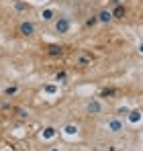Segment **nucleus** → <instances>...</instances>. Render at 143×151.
Segmentation results:
<instances>
[{
    "label": "nucleus",
    "mask_w": 143,
    "mask_h": 151,
    "mask_svg": "<svg viewBox=\"0 0 143 151\" xmlns=\"http://www.w3.org/2000/svg\"><path fill=\"white\" fill-rule=\"evenodd\" d=\"M127 114H129V108H127V106H121V108H117V114H115V116H119V119H127Z\"/></svg>",
    "instance_id": "obj_16"
},
{
    "label": "nucleus",
    "mask_w": 143,
    "mask_h": 151,
    "mask_svg": "<svg viewBox=\"0 0 143 151\" xmlns=\"http://www.w3.org/2000/svg\"><path fill=\"white\" fill-rule=\"evenodd\" d=\"M14 112L19 119H29V110H25V108H14Z\"/></svg>",
    "instance_id": "obj_17"
},
{
    "label": "nucleus",
    "mask_w": 143,
    "mask_h": 151,
    "mask_svg": "<svg viewBox=\"0 0 143 151\" xmlns=\"http://www.w3.org/2000/svg\"><path fill=\"white\" fill-rule=\"evenodd\" d=\"M19 90H21V88H19L17 84H12V86H4V88H2V96H4V98H14V96L19 94Z\"/></svg>",
    "instance_id": "obj_10"
},
{
    "label": "nucleus",
    "mask_w": 143,
    "mask_h": 151,
    "mask_svg": "<svg viewBox=\"0 0 143 151\" xmlns=\"http://www.w3.org/2000/svg\"><path fill=\"white\" fill-rule=\"evenodd\" d=\"M139 116H141V110H129V114H127V119H129L131 123H137Z\"/></svg>",
    "instance_id": "obj_15"
},
{
    "label": "nucleus",
    "mask_w": 143,
    "mask_h": 151,
    "mask_svg": "<svg viewBox=\"0 0 143 151\" xmlns=\"http://www.w3.org/2000/svg\"><path fill=\"white\" fill-rule=\"evenodd\" d=\"M45 53H47L49 57H61V55H64V47L57 45V43H51V45L45 47Z\"/></svg>",
    "instance_id": "obj_8"
},
{
    "label": "nucleus",
    "mask_w": 143,
    "mask_h": 151,
    "mask_svg": "<svg viewBox=\"0 0 143 151\" xmlns=\"http://www.w3.org/2000/svg\"><path fill=\"white\" fill-rule=\"evenodd\" d=\"M84 108H86V112H88V114H94V116L104 112V104L98 100V98H88L86 104H84Z\"/></svg>",
    "instance_id": "obj_2"
},
{
    "label": "nucleus",
    "mask_w": 143,
    "mask_h": 151,
    "mask_svg": "<svg viewBox=\"0 0 143 151\" xmlns=\"http://www.w3.org/2000/svg\"><path fill=\"white\" fill-rule=\"evenodd\" d=\"M55 82H57V84H68V72H66V70L57 72V74H55Z\"/></svg>",
    "instance_id": "obj_13"
},
{
    "label": "nucleus",
    "mask_w": 143,
    "mask_h": 151,
    "mask_svg": "<svg viewBox=\"0 0 143 151\" xmlns=\"http://www.w3.org/2000/svg\"><path fill=\"white\" fill-rule=\"evenodd\" d=\"M51 25H53V31L57 35H68L72 29V21H70V17H66V14H57Z\"/></svg>",
    "instance_id": "obj_1"
},
{
    "label": "nucleus",
    "mask_w": 143,
    "mask_h": 151,
    "mask_svg": "<svg viewBox=\"0 0 143 151\" xmlns=\"http://www.w3.org/2000/svg\"><path fill=\"white\" fill-rule=\"evenodd\" d=\"M106 151H117V145H115V143H110V145H108V149Z\"/></svg>",
    "instance_id": "obj_19"
},
{
    "label": "nucleus",
    "mask_w": 143,
    "mask_h": 151,
    "mask_svg": "<svg viewBox=\"0 0 143 151\" xmlns=\"http://www.w3.org/2000/svg\"><path fill=\"white\" fill-rule=\"evenodd\" d=\"M108 4H110V8H113V6H117V4H123V2H121V0H108Z\"/></svg>",
    "instance_id": "obj_18"
},
{
    "label": "nucleus",
    "mask_w": 143,
    "mask_h": 151,
    "mask_svg": "<svg viewBox=\"0 0 143 151\" xmlns=\"http://www.w3.org/2000/svg\"><path fill=\"white\" fill-rule=\"evenodd\" d=\"M92 63H94L92 53H88V51H78V53H76V65H80V68H90Z\"/></svg>",
    "instance_id": "obj_5"
},
{
    "label": "nucleus",
    "mask_w": 143,
    "mask_h": 151,
    "mask_svg": "<svg viewBox=\"0 0 143 151\" xmlns=\"http://www.w3.org/2000/svg\"><path fill=\"white\" fill-rule=\"evenodd\" d=\"M139 53L143 55V43H139Z\"/></svg>",
    "instance_id": "obj_20"
},
{
    "label": "nucleus",
    "mask_w": 143,
    "mask_h": 151,
    "mask_svg": "<svg viewBox=\"0 0 143 151\" xmlns=\"http://www.w3.org/2000/svg\"><path fill=\"white\" fill-rule=\"evenodd\" d=\"M106 131L108 133H113V135H119L125 131V121L119 119V116H113V119H108L106 121Z\"/></svg>",
    "instance_id": "obj_3"
},
{
    "label": "nucleus",
    "mask_w": 143,
    "mask_h": 151,
    "mask_svg": "<svg viewBox=\"0 0 143 151\" xmlns=\"http://www.w3.org/2000/svg\"><path fill=\"white\" fill-rule=\"evenodd\" d=\"M17 31H19L21 37H27V39H29V37H33V35L37 33V25H35L33 21H23V23L19 25Z\"/></svg>",
    "instance_id": "obj_4"
},
{
    "label": "nucleus",
    "mask_w": 143,
    "mask_h": 151,
    "mask_svg": "<svg viewBox=\"0 0 143 151\" xmlns=\"http://www.w3.org/2000/svg\"><path fill=\"white\" fill-rule=\"evenodd\" d=\"M96 17H98V25H108V23H113V21H115V19H113L110 8H100V10L96 12Z\"/></svg>",
    "instance_id": "obj_6"
},
{
    "label": "nucleus",
    "mask_w": 143,
    "mask_h": 151,
    "mask_svg": "<svg viewBox=\"0 0 143 151\" xmlns=\"http://www.w3.org/2000/svg\"><path fill=\"white\" fill-rule=\"evenodd\" d=\"M117 94H119L117 88H102V90L98 92V98H115Z\"/></svg>",
    "instance_id": "obj_11"
},
{
    "label": "nucleus",
    "mask_w": 143,
    "mask_h": 151,
    "mask_svg": "<svg viewBox=\"0 0 143 151\" xmlns=\"http://www.w3.org/2000/svg\"><path fill=\"white\" fill-rule=\"evenodd\" d=\"M51 151H59V149H55V147H53V149H51Z\"/></svg>",
    "instance_id": "obj_21"
},
{
    "label": "nucleus",
    "mask_w": 143,
    "mask_h": 151,
    "mask_svg": "<svg viewBox=\"0 0 143 151\" xmlns=\"http://www.w3.org/2000/svg\"><path fill=\"white\" fill-rule=\"evenodd\" d=\"M55 17H57V10H55V8H45V10H41V21H43V23H53Z\"/></svg>",
    "instance_id": "obj_9"
},
{
    "label": "nucleus",
    "mask_w": 143,
    "mask_h": 151,
    "mask_svg": "<svg viewBox=\"0 0 143 151\" xmlns=\"http://www.w3.org/2000/svg\"><path fill=\"white\" fill-rule=\"evenodd\" d=\"M96 25H98V17H96V14H90V17L86 19V23H84L86 29H92V27H96Z\"/></svg>",
    "instance_id": "obj_14"
},
{
    "label": "nucleus",
    "mask_w": 143,
    "mask_h": 151,
    "mask_svg": "<svg viewBox=\"0 0 143 151\" xmlns=\"http://www.w3.org/2000/svg\"><path fill=\"white\" fill-rule=\"evenodd\" d=\"M110 12H113V19H115V21H123V19L127 17V6H125V4H117V6L110 8Z\"/></svg>",
    "instance_id": "obj_7"
},
{
    "label": "nucleus",
    "mask_w": 143,
    "mask_h": 151,
    "mask_svg": "<svg viewBox=\"0 0 143 151\" xmlns=\"http://www.w3.org/2000/svg\"><path fill=\"white\" fill-rule=\"evenodd\" d=\"M14 10H17V12H29V10H31V6H29V2L14 0Z\"/></svg>",
    "instance_id": "obj_12"
}]
</instances>
